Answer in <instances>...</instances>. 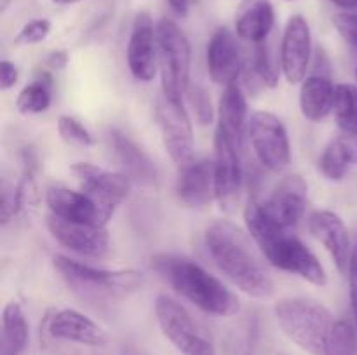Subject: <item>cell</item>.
Segmentation results:
<instances>
[{
  "mask_svg": "<svg viewBox=\"0 0 357 355\" xmlns=\"http://www.w3.org/2000/svg\"><path fill=\"white\" fill-rule=\"evenodd\" d=\"M204 247L215 267L239 291L258 299L272 296L274 281L250 233L227 219H220L206 228Z\"/></svg>",
  "mask_w": 357,
  "mask_h": 355,
  "instance_id": "1",
  "label": "cell"
},
{
  "mask_svg": "<svg viewBox=\"0 0 357 355\" xmlns=\"http://www.w3.org/2000/svg\"><path fill=\"white\" fill-rule=\"evenodd\" d=\"M244 221L258 251L272 267L298 275L314 285H326V270L316 254L289 230L271 221L261 211L260 202L253 200L246 205Z\"/></svg>",
  "mask_w": 357,
  "mask_h": 355,
  "instance_id": "2",
  "label": "cell"
},
{
  "mask_svg": "<svg viewBox=\"0 0 357 355\" xmlns=\"http://www.w3.org/2000/svg\"><path fill=\"white\" fill-rule=\"evenodd\" d=\"M152 268L187 301L202 312L230 317L239 312L237 296L204 267L180 254H155Z\"/></svg>",
  "mask_w": 357,
  "mask_h": 355,
  "instance_id": "3",
  "label": "cell"
},
{
  "mask_svg": "<svg viewBox=\"0 0 357 355\" xmlns=\"http://www.w3.org/2000/svg\"><path fill=\"white\" fill-rule=\"evenodd\" d=\"M282 333L310 355H330L335 322L323 303L310 298H282L274 305Z\"/></svg>",
  "mask_w": 357,
  "mask_h": 355,
  "instance_id": "4",
  "label": "cell"
},
{
  "mask_svg": "<svg viewBox=\"0 0 357 355\" xmlns=\"http://www.w3.org/2000/svg\"><path fill=\"white\" fill-rule=\"evenodd\" d=\"M54 270L72 285L75 291L87 296H112V298H126L132 292L139 291L145 284L142 271L124 268V270H105L82 261L72 260L63 254L52 258Z\"/></svg>",
  "mask_w": 357,
  "mask_h": 355,
  "instance_id": "5",
  "label": "cell"
},
{
  "mask_svg": "<svg viewBox=\"0 0 357 355\" xmlns=\"http://www.w3.org/2000/svg\"><path fill=\"white\" fill-rule=\"evenodd\" d=\"M157 49L162 96L173 101H183L181 97L190 87V40L174 21L164 17L157 23Z\"/></svg>",
  "mask_w": 357,
  "mask_h": 355,
  "instance_id": "6",
  "label": "cell"
},
{
  "mask_svg": "<svg viewBox=\"0 0 357 355\" xmlns=\"http://www.w3.org/2000/svg\"><path fill=\"white\" fill-rule=\"evenodd\" d=\"M153 312L164 338L181 355H216V348L208 334L176 299L159 294Z\"/></svg>",
  "mask_w": 357,
  "mask_h": 355,
  "instance_id": "7",
  "label": "cell"
},
{
  "mask_svg": "<svg viewBox=\"0 0 357 355\" xmlns=\"http://www.w3.org/2000/svg\"><path fill=\"white\" fill-rule=\"evenodd\" d=\"M246 136L255 155L272 173H281L291 162V145L284 124L271 111H255L248 120Z\"/></svg>",
  "mask_w": 357,
  "mask_h": 355,
  "instance_id": "8",
  "label": "cell"
},
{
  "mask_svg": "<svg viewBox=\"0 0 357 355\" xmlns=\"http://www.w3.org/2000/svg\"><path fill=\"white\" fill-rule=\"evenodd\" d=\"M73 176L103 212L105 219L110 221L119 204L129 197L131 180L124 173H115L89 162H77L72 166Z\"/></svg>",
  "mask_w": 357,
  "mask_h": 355,
  "instance_id": "9",
  "label": "cell"
},
{
  "mask_svg": "<svg viewBox=\"0 0 357 355\" xmlns=\"http://www.w3.org/2000/svg\"><path fill=\"white\" fill-rule=\"evenodd\" d=\"M155 117L162 134L164 148L169 153L171 160L178 167H185L195 160L194 129L183 101H173L166 96H160L155 106Z\"/></svg>",
  "mask_w": 357,
  "mask_h": 355,
  "instance_id": "10",
  "label": "cell"
},
{
  "mask_svg": "<svg viewBox=\"0 0 357 355\" xmlns=\"http://www.w3.org/2000/svg\"><path fill=\"white\" fill-rule=\"evenodd\" d=\"M309 202V184L300 174H288L274 187L267 200L260 202L261 211L271 221L289 230L303 218Z\"/></svg>",
  "mask_w": 357,
  "mask_h": 355,
  "instance_id": "11",
  "label": "cell"
},
{
  "mask_svg": "<svg viewBox=\"0 0 357 355\" xmlns=\"http://www.w3.org/2000/svg\"><path fill=\"white\" fill-rule=\"evenodd\" d=\"M312 59V33L302 14L288 19L281 40V68L289 84L305 80Z\"/></svg>",
  "mask_w": 357,
  "mask_h": 355,
  "instance_id": "12",
  "label": "cell"
},
{
  "mask_svg": "<svg viewBox=\"0 0 357 355\" xmlns=\"http://www.w3.org/2000/svg\"><path fill=\"white\" fill-rule=\"evenodd\" d=\"M45 225L52 239L80 256L103 258L108 253L110 240L105 226L68 221L54 214L47 216Z\"/></svg>",
  "mask_w": 357,
  "mask_h": 355,
  "instance_id": "13",
  "label": "cell"
},
{
  "mask_svg": "<svg viewBox=\"0 0 357 355\" xmlns=\"http://www.w3.org/2000/svg\"><path fill=\"white\" fill-rule=\"evenodd\" d=\"M241 146L232 139L216 131L215 136V190L216 200L222 209L230 211L239 198L241 183H243V169L239 159Z\"/></svg>",
  "mask_w": 357,
  "mask_h": 355,
  "instance_id": "14",
  "label": "cell"
},
{
  "mask_svg": "<svg viewBox=\"0 0 357 355\" xmlns=\"http://www.w3.org/2000/svg\"><path fill=\"white\" fill-rule=\"evenodd\" d=\"M128 66L139 82H150L157 73V26L149 13H138L128 42Z\"/></svg>",
  "mask_w": 357,
  "mask_h": 355,
  "instance_id": "15",
  "label": "cell"
},
{
  "mask_svg": "<svg viewBox=\"0 0 357 355\" xmlns=\"http://www.w3.org/2000/svg\"><path fill=\"white\" fill-rule=\"evenodd\" d=\"M309 230L330 253L331 260L337 265L340 274H347L351 267V258L354 253L351 233L344 219L333 211H316L309 219Z\"/></svg>",
  "mask_w": 357,
  "mask_h": 355,
  "instance_id": "16",
  "label": "cell"
},
{
  "mask_svg": "<svg viewBox=\"0 0 357 355\" xmlns=\"http://www.w3.org/2000/svg\"><path fill=\"white\" fill-rule=\"evenodd\" d=\"M45 324L49 336L59 341H70L86 347H105L108 341L103 327L75 308L56 310L52 315H49Z\"/></svg>",
  "mask_w": 357,
  "mask_h": 355,
  "instance_id": "17",
  "label": "cell"
},
{
  "mask_svg": "<svg viewBox=\"0 0 357 355\" xmlns=\"http://www.w3.org/2000/svg\"><path fill=\"white\" fill-rule=\"evenodd\" d=\"M206 59L213 82L225 87L237 82L243 68V56L236 35L229 28L222 26L211 35L206 49Z\"/></svg>",
  "mask_w": 357,
  "mask_h": 355,
  "instance_id": "18",
  "label": "cell"
},
{
  "mask_svg": "<svg viewBox=\"0 0 357 355\" xmlns=\"http://www.w3.org/2000/svg\"><path fill=\"white\" fill-rule=\"evenodd\" d=\"M45 204L51 214L61 219L87 225L107 226L100 205L82 190H70L66 187H51L45 191Z\"/></svg>",
  "mask_w": 357,
  "mask_h": 355,
  "instance_id": "19",
  "label": "cell"
},
{
  "mask_svg": "<svg viewBox=\"0 0 357 355\" xmlns=\"http://www.w3.org/2000/svg\"><path fill=\"white\" fill-rule=\"evenodd\" d=\"M176 197L187 207H204L216 197L215 190V166L211 160H192L185 167H180L176 180Z\"/></svg>",
  "mask_w": 357,
  "mask_h": 355,
  "instance_id": "20",
  "label": "cell"
},
{
  "mask_svg": "<svg viewBox=\"0 0 357 355\" xmlns=\"http://www.w3.org/2000/svg\"><path fill=\"white\" fill-rule=\"evenodd\" d=\"M108 143L112 146L115 159L121 164L124 174L131 181H138L142 184H153L157 181V167L150 160V157L129 139L124 132L112 129L108 132Z\"/></svg>",
  "mask_w": 357,
  "mask_h": 355,
  "instance_id": "21",
  "label": "cell"
},
{
  "mask_svg": "<svg viewBox=\"0 0 357 355\" xmlns=\"http://www.w3.org/2000/svg\"><path fill=\"white\" fill-rule=\"evenodd\" d=\"M275 13L271 0H241L236 13V33L251 44L265 42L274 30Z\"/></svg>",
  "mask_w": 357,
  "mask_h": 355,
  "instance_id": "22",
  "label": "cell"
},
{
  "mask_svg": "<svg viewBox=\"0 0 357 355\" xmlns=\"http://www.w3.org/2000/svg\"><path fill=\"white\" fill-rule=\"evenodd\" d=\"M248 103L243 87L234 82L225 87L218 103V127L216 131L232 139L237 146H243L248 129Z\"/></svg>",
  "mask_w": 357,
  "mask_h": 355,
  "instance_id": "23",
  "label": "cell"
},
{
  "mask_svg": "<svg viewBox=\"0 0 357 355\" xmlns=\"http://www.w3.org/2000/svg\"><path fill=\"white\" fill-rule=\"evenodd\" d=\"M335 90H337V86H333L330 77L323 73L307 77L300 89V110L303 117L310 122H319L326 118L333 111Z\"/></svg>",
  "mask_w": 357,
  "mask_h": 355,
  "instance_id": "24",
  "label": "cell"
},
{
  "mask_svg": "<svg viewBox=\"0 0 357 355\" xmlns=\"http://www.w3.org/2000/svg\"><path fill=\"white\" fill-rule=\"evenodd\" d=\"M30 338L26 315L17 301H9L2 310L0 355H23Z\"/></svg>",
  "mask_w": 357,
  "mask_h": 355,
  "instance_id": "25",
  "label": "cell"
},
{
  "mask_svg": "<svg viewBox=\"0 0 357 355\" xmlns=\"http://www.w3.org/2000/svg\"><path fill=\"white\" fill-rule=\"evenodd\" d=\"M52 103L51 75L42 72L38 79L24 86L16 97V108L23 115H38L49 110Z\"/></svg>",
  "mask_w": 357,
  "mask_h": 355,
  "instance_id": "26",
  "label": "cell"
},
{
  "mask_svg": "<svg viewBox=\"0 0 357 355\" xmlns=\"http://www.w3.org/2000/svg\"><path fill=\"white\" fill-rule=\"evenodd\" d=\"M352 166H356L351 155V150L345 145L340 134L331 139L324 152L319 157V171L326 180L340 181L349 173Z\"/></svg>",
  "mask_w": 357,
  "mask_h": 355,
  "instance_id": "27",
  "label": "cell"
},
{
  "mask_svg": "<svg viewBox=\"0 0 357 355\" xmlns=\"http://www.w3.org/2000/svg\"><path fill=\"white\" fill-rule=\"evenodd\" d=\"M333 111L340 132L357 134V86L338 84L335 90Z\"/></svg>",
  "mask_w": 357,
  "mask_h": 355,
  "instance_id": "28",
  "label": "cell"
},
{
  "mask_svg": "<svg viewBox=\"0 0 357 355\" xmlns=\"http://www.w3.org/2000/svg\"><path fill=\"white\" fill-rule=\"evenodd\" d=\"M265 42L255 44L253 54H251L250 59V70L251 75L257 79V82H260L265 87H274L278 84L279 73L278 66L274 65V59H272V54Z\"/></svg>",
  "mask_w": 357,
  "mask_h": 355,
  "instance_id": "29",
  "label": "cell"
},
{
  "mask_svg": "<svg viewBox=\"0 0 357 355\" xmlns=\"http://www.w3.org/2000/svg\"><path fill=\"white\" fill-rule=\"evenodd\" d=\"M58 132L66 143H73V145L80 146L94 145V136L91 134L89 129L72 115H61L58 118Z\"/></svg>",
  "mask_w": 357,
  "mask_h": 355,
  "instance_id": "30",
  "label": "cell"
},
{
  "mask_svg": "<svg viewBox=\"0 0 357 355\" xmlns=\"http://www.w3.org/2000/svg\"><path fill=\"white\" fill-rule=\"evenodd\" d=\"M357 329L345 320L335 322L330 355H357Z\"/></svg>",
  "mask_w": 357,
  "mask_h": 355,
  "instance_id": "31",
  "label": "cell"
},
{
  "mask_svg": "<svg viewBox=\"0 0 357 355\" xmlns=\"http://www.w3.org/2000/svg\"><path fill=\"white\" fill-rule=\"evenodd\" d=\"M187 94L197 120L201 122L202 125L211 124L213 118H215V108H213L211 97H209L206 87H202L201 84H190Z\"/></svg>",
  "mask_w": 357,
  "mask_h": 355,
  "instance_id": "32",
  "label": "cell"
},
{
  "mask_svg": "<svg viewBox=\"0 0 357 355\" xmlns=\"http://www.w3.org/2000/svg\"><path fill=\"white\" fill-rule=\"evenodd\" d=\"M51 33V21L44 19V17H38V19H31L17 31L16 42L17 45H33L40 44L47 38V35Z\"/></svg>",
  "mask_w": 357,
  "mask_h": 355,
  "instance_id": "33",
  "label": "cell"
},
{
  "mask_svg": "<svg viewBox=\"0 0 357 355\" xmlns=\"http://www.w3.org/2000/svg\"><path fill=\"white\" fill-rule=\"evenodd\" d=\"M23 211L21 207V194L20 187L2 181V225L13 221L14 216Z\"/></svg>",
  "mask_w": 357,
  "mask_h": 355,
  "instance_id": "34",
  "label": "cell"
},
{
  "mask_svg": "<svg viewBox=\"0 0 357 355\" xmlns=\"http://www.w3.org/2000/svg\"><path fill=\"white\" fill-rule=\"evenodd\" d=\"M333 23L342 37L357 49V14L356 13H340L333 17ZM357 79V70H356Z\"/></svg>",
  "mask_w": 357,
  "mask_h": 355,
  "instance_id": "35",
  "label": "cell"
},
{
  "mask_svg": "<svg viewBox=\"0 0 357 355\" xmlns=\"http://www.w3.org/2000/svg\"><path fill=\"white\" fill-rule=\"evenodd\" d=\"M349 292H351V308L354 324L357 329V246L354 247V253L351 258V267H349Z\"/></svg>",
  "mask_w": 357,
  "mask_h": 355,
  "instance_id": "36",
  "label": "cell"
},
{
  "mask_svg": "<svg viewBox=\"0 0 357 355\" xmlns=\"http://www.w3.org/2000/svg\"><path fill=\"white\" fill-rule=\"evenodd\" d=\"M17 66L9 59H2L0 61V89L9 90L16 86L17 82Z\"/></svg>",
  "mask_w": 357,
  "mask_h": 355,
  "instance_id": "37",
  "label": "cell"
},
{
  "mask_svg": "<svg viewBox=\"0 0 357 355\" xmlns=\"http://www.w3.org/2000/svg\"><path fill=\"white\" fill-rule=\"evenodd\" d=\"M45 63H47L49 66H52V68H65L66 63H68V54H66L65 51H54L49 54Z\"/></svg>",
  "mask_w": 357,
  "mask_h": 355,
  "instance_id": "38",
  "label": "cell"
},
{
  "mask_svg": "<svg viewBox=\"0 0 357 355\" xmlns=\"http://www.w3.org/2000/svg\"><path fill=\"white\" fill-rule=\"evenodd\" d=\"M167 3L178 16H187L188 7H190V0H167Z\"/></svg>",
  "mask_w": 357,
  "mask_h": 355,
  "instance_id": "39",
  "label": "cell"
},
{
  "mask_svg": "<svg viewBox=\"0 0 357 355\" xmlns=\"http://www.w3.org/2000/svg\"><path fill=\"white\" fill-rule=\"evenodd\" d=\"M328 2L335 3L338 7H344V9H356L357 0H328Z\"/></svg>",
  "mask_w": 357,
  "mask_h": 355,
  "instance_id": "40",
  "label": "cell"
},
{
  "mask_svg": "<svg viewBox=\"0 0 357 355\" xmlns=\"http://www.w3.org/2000/svg\"><path fill=\"white\" fill-rule=\"evenodd\" d=\"M51 2L58 3V6H73V3L80 2V0H51Z\"/></svg>",
  "mask_w": 357,
  "mask_h": 355,
  "instance_id": "41",
  "label": "cell"
},
{
  "mask_svg": "<svg viewBox=\"0 0 357 355\" xmlns=\"http://www.w3.org/2000/svg\"><path fill=\"white\" fill-rule=\"evenodd\" d=\"M7 2H9V0H2V10H6V7H7Z\"/></svg>",
  "mask_w": 357,
  "mask_h": 355,
  "instance_id": "42",
  "label": "cell"
}]
</instances>
